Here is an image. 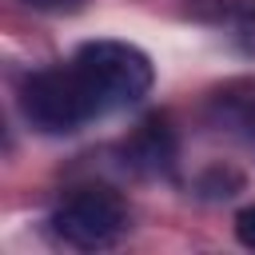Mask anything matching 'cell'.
I'll list each match as a JSON object with an SVG mask.
<instances>
[{"instance_id":"2","label":"cell","mask_w":255,"mask_h":255,"mask_svg":"<svg viewBox=\"0 0 255 255\" xmlns=\"http://www.w3.org/2000/svg\"><path fill=\"white\" fill-rule=\"evenodd\" d=\"M128 227H131L128 199L104 183L72 187L48 215V231L56 235V243L72 251H112L124 243Z\"/></svg>"},{"instance_id":"4","label":"cell","mask_w":255,"mask_h":255,"mask_svg":"<svg viewBox=\"0 0 255 255\" xmlns=\"http://www.w3.org/2000/svg\"><path fill=\"white\" fill-rule=\"evenodd\" d=\"M207 116L223 131H231L235 139L255 147V80H235V84L219 88L207 100Z\"/></svg>"},{"instance_id":"5","label":"cell","mask_w":255,"mask_h":255,"mask_svg":"<svg viewBox=\"0 0 255 255\" xmlns=\"http://www.w3.org/2000/svg\"><path fill=\"white\" fill-rule=\"evenodd\" d=\"M235 235H239V243H243V247H251V251H255V203H247V207L235 215Z\"/></svg>"},{"instance_id":"1","label":"cell","mask_w":255,"mask_h":255,"mask_svg":"<svg viewBox=\"0 0 255 255\" xmlns=\"http://www.w3.org/2000/svg\"><path fill=\"white\" fill-rule=\"evenodd\" d=\"M151 84L155 68L143 48L128 40H92L68 60L24 76L16 104L40 135H72L100 116L135 108Z\"/></svg>"},{"instance_id":"6","label":"cell","mask_w":255,"mask_h":255,"mask_svg":"<svg viewBox=\"0 0 255 255\" xmlns=\"http://www.w3.org/2000/svg\"><path fill=\"white\" fill-rule=\"evenodd\" d=\"M24 8H32V12H76V8H84V0H20Z\"/></svg>"},{"instance_id":"3","label":"cell","mask_w":255,"mask_h":255,"mask_svg":"<svg viewBox=\"0 0 255 255\" xmlns=\"http://www.w3.org/2000/svg\"><path fill=\"white\" fill-rule=\"evenodd\" d=\"M187 16L227 36L243 56H255V0H187Z\"/></svg>"}]
</instances>
